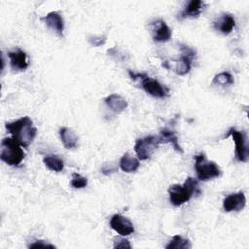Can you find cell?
I'll list each match as a JSON object with an SVG mask.
<instances>
[{
  "label": "cell",
  "mask_w": 249,
  "mask_h": 249,
  "mask_svg": "<svg viewBox=\"0 0 249 249\" xmlns=\"http://www.w3.org/2000/svg\"><path fill=\"white\" fill-rule=\"evenodd\" d=\"M114 248H131V245L129 243V241L124 237H115L114 238Z\"/></svg>",
  "instance_id": "obj_25"
},
{
  "label": "cell",
  "mask_w": 249,
  "mask_h": 249,
  "mask_svg": "<svg viewBox=\"0 0 249 249\" xmlns=\"http://www.w3.org/2000/svg\"><path fill=\"white\" fill-rule=\"evenodd\" d=\"M181 56L179 59L174 60V71L176 74L183 76L189 73L192 65V60L196 56V52L187 45H180Z\"/></svg>",
  "instance_id": "obj_8"
},
{
  "label": "cell",
  "mask_w": 249,
  "mask_h": 249,
  "mask_svg": "<svg viewBox=\"0 0 249 249\" xmlns=\"http://www.w3.org/2000/svg\"><path fill=\"white\" fill-rule=\"evenodd\" d=\"M235 26V20L230 14H224L217 21L214 22V27L224 35L230 34Z\"/></svg>",
  "instance_id": "obj_15"
},
{
  "label": "cell",
  "mask_w": 249,
  "mask_h": 249,
  "mask_svg": "<svg viewBox=\"0 0 249 249\" xmlns=\"http://www.w3.org/2000/svg\"><path fill=\"white\" fill-rule=\"evenodd\" d=\"M106 41V36H99V37H89V42L93 46V47H98V46H101L105 43Z\"/></svg>",
  "instance_id": "obj_27"
},
{
  "label": "cell",
  "mask_w": 249,
  "mask_h": 249,
  "mask_svg": "<svg viewBox=\"0 0 249 249\" xmlns=\"http://www.w3.org/2000/svg\"><path fill=\"white\" fill-rule=\"evenodd\" d=\"M246 204V198L242 192L234 193L231 195H229L225 197L223 201V208L226 212H231V211H240L244 208Z\"/></svg>",
  "instance_id": "obj_11"
},
{
  "label": "cell",
  "mask_w": 249,
  "mask_h": 249,
  "mask_svg": "<svg viewBox=\"0 0 249 249\" xmlns=\"http://www.w3.org/2000/svg\"><path fill=\"white\" fill-rule=\"evenodd\" d=\"M24 152L21 145L14 138L6 137L1 142L0 159L11 166H18L24 159Z\"/></svg>",
  "instance_id": "obj_4"
},
{
  "label": "cell",
  "mask_w": 249,
  "mask_h": 249,
  "mask_svg": "<svg viewBox=\"0 0 249 249\" xmlns=\"http://www.w3.org/2000/svg\"><path fill=\"white\" fill-rule=\"evenodd\" d=\"M110 226L115 231L123 236L129 235L134 231V227L130 220L121 214H115L112 216Z\"/></svg>",
  "instance_id": "obj_9"
},
{
  "label": "cell",
  "mask_w": 249,
  "mask_h": 249,
  "mask_svg": "<svg viewBox=\"0 0 249 249\" xmlns=\"http://www.w3.org/2000/svg\"><path fill=\"white\" fill-rule=\"evenodd\" d=\"M160 144L159 136L149 135L136 140L134 144V151L141 160H146L151 158L155 150Z\"/></svg>",
  "instance_id": "obj_6"
},
{
  "label": "cell",
  "mask_w": 249,
  "mask_h": 249,
  "mask_svg": "<svg viewBox=\"0 0 249 249\" xmlns=\"http://www.w3.org/2000/svg\"><path fill=\"white\" fill-rule=\"evenodd\" d=\"M159 139H160V143H171V145L173 146L175 151H177L179 153H183V150L178 143V137L174 131L167 129V128H163L160 130Z\"/></svg>",
  "instance_id": "obj_19"
},
{
  "label": "cell",
  "mask_w": 249,
  "mask_h": 249,
  "mask_svg": "<svg viewBox=\"0 0 249 249\" xmlns=\"http://www.w3.org/2000/svg\"><path fill=\"white\" fill-rule=\"evenodd\" d=\"M192 247L189 239L181 235H174L169 243L165 246L166 249H190Z\"/></svg>",
  "instance_id": "obj_21"
},
{
  "label": "cell",
  "mask_w": 249,
  "mask_h": 249,
  "mask_svg": "<svg viewBox=\"0 0 249 249\" xmlns=\"http://www.w3.org/2000/svg\"><path fill=\"white\" fill-rule=\"evenodd\" d=\"M231 135L234 143H235V158L238 161L246 162L249 158V151L247 145V135L244 131H239L234 127H231L228 133L224 136L229 137Z\"/></svg>",
  "instance_id": "obj_7"
},
{
  "label": "cell",
  "mask_w": 249,
  "mask_h": 249,
  "mask_svg": "<svg viewBox=\"0 0 249 249\" xmlns=\"http://www.w3.org/2000/svg\"><path fill=\"white\" fill-rule=\"evenodd\" d=\"M46 25L54 30L59 36H62L63 30H64V22L62 17L57 12H50L42 18Z\"/></svg>",
  "instance_id": "obj_13"
},
{
  "label": "cell",
  "mask_w": 249,
  "mask_h": 249,
  "mask_svg": "<svg viewBox=\"0 0 249 249\" xmlns=\"http://www.w3.org/2000/svg\"><path fill=\"white\" fill-rule=\"evenodd\" d=\"M88 185V179L79 173L74 172L72 174V180H71V186L75 189H83Z\"/></svg>",
  "instance_id": "obj_23"
},
{
  "label": "cell",
  "mask_w": 249,
  "mask_h": 249,
  "mask_svg": "<svg viewBox=\"0 0 249 249\" xmlns=\"http://www.w3.org/2000/svg\"><path fill=\"white\" fill-rule=\"evenodd\" d=\"M151 30L155 42H167L171 38V30L162 19H157L151 22Z\"/></svg>",
  "instance_id": "obj_10"
},
{
  "label": "cell",
  "mask_w": 249,
  "mask_h": 249,
  "mask_svg": "<svg viewBox=\"0 0 249 249\" xmlns=\"http://www.w3.org/2000/svg\"><path fill=\"white\" fill-rule=\"evenodd\" d=\"M5 127L13 138L23 147H28L37 134V128L34 126L32 120L27 116L11 123H6Z\"/></svg>",
  "instance_id": "obj_1"
},
{
  "label": "cell",
  "mask_w": 249,
  "mask_h": 249,
  "mask_svg": "<svg viewBox=\"0 0 249 249\" xmlns=\"http://www.w3.org/2000/svg\"><path fill=\"white\" fill-rule=\"evenodd\" d=\"M128 75L131 80L139 84L148 94L157 98H163L169 95V89L160 84L158 80L152 79L144 73H134L131 70H128Z\"/></svg>",
  "instance_id": "obj_3"
},
{
  "label": "cell",
  "mask_w": 249,
  "mask_h": 249,
  "mask_svg": "<svg viewBox=\"0 0 249 249\" xmlns=\"http://www.w3.org/2000/svg\"><path fill=\"white\" fill-rule=\"evenodd\" d=\"M118 171V166L114 162H106L101 167V172L104 175H110Z\"/></svg>",
  "instance_id": "obj_24"
},
{
  "label": "cell",
  "mask_w": 249,
  "mask_h": 249,
  "mask_svg": "<svg viewBox=\"0 0 249 249\" xmlns=\"http://www.w3.org/2000/svg\"><path fill=\"white\" fill-rule=\"evenodd\" d=\"M195 169L200 181H208L221 175V169L213 160H208L204 154L195 156Z\"/></svg>",
  "instance_id": "obj_5"
},
{
  "label": "cell",
  "mask_w": 249,
  "mask_h": 249,
  "mask_svg": "<svg viewBox=\"0 0 249 249\" xmlns=\"http://www.w3.org/2000/svg\"><path fill=\"white\" fill-rule=\"evenodd\" d=\"M204 2L200 0H192L186 6V8L179 14L178 18L183 19L187 18H197L203 9Z\"/></svg>",
  "instance_id": "obj_14"
},
{
  "label": "cell",
  "mask_w": 249,
  "mask_h": 249,
  "mask_svg": "<svg viewBox=\"0 0 249 249\" xmlns=\"http://www.w3.org/2000/svg\"><path fill=\"white\" fill-rule=\"evenodd\" d=\"M139 160L138 159L131 156L129 153H125L120 160V167L123 171L126 173L135 172L139 168Z\"/></svg>",
  "instance_id": "obj_17"
},
{
  "label": "cell",
  "mask_w": 249,
  "mask_h": 249,
  "mask_svg": "<svg viewBox=\"0 0 249 249\" xmlns=\"http://www.w3.org/2000/svg\"><path fill=\"white\" fill-rule=\"evenodd\" d=\"M59 136L61 139V142L63 143L64 147L66 149H73L77 146L78 137L76 133L69 127H60L59 129Z\"/></svg>",
  "instance_id": "obj_18"
},
{
  "label": "cell",
  "mask_w": 249,
  "mask_h": 249,
  "mask_svg": "<svg viewBox=\"0 0 249 249\" xmlns=\"http://www.w3.org/2000/svg\"><path fill=\"white\" fill-rule=\"evenodd\" d=\"M233 83H234L233 77L229 72H221V73L217 74L213 78V81H212L213 85H218V86H222V87L231 86Z\"/></svg>",
  "instance_id": "obj_22"
},
{
  "label": "cell",
  "mask_w": 249,
  "mask_h": 249,
  "mask_svg": "<svg viewBox=\"0 0 249 249\" xmlns=\"http://www.w3.org/2000/svg\"><path fill=\"white\" fill-rule=\"evenodd\" d=\"M8 56L10 58V66L14 71H23L28 67V60L26 53L18 49L14 52H9Z\"/></svg>",
  "instance_id": "obj_12"
},
{
  "label": "cell",
  "mask_w": 249,
  "mask_h": 249,
  "mask_svg": "<svg viewBox=\"0 0 249 249\" xmlns=\"http://www.w3.org/2000/svg\"><path fill=\"white\" fill-rule=\"evenodd\" d=\"M30 248H55L54 245L48 243L45 240H36L34 243L29 245Z\"/></svg>",
  "instance_id": "obj_26"
},
{
  "label": "cell",
  "mask_w": 249,
  "mask_h": 249,
  "mask_svg": "<svg viewBox=\"0 0 249 249\" xmlns=\"http://www.w3.org/2000/svg\"><path fill=\"white\" fill-rule=\"evenodd\" d=\"M105 104L115 113L119 114V113H122L123 111H124L127 107V102L126 100L122 97L121 95L119 94H110L108 95L105 99Z\"/></svg>",
  "instance_id": "obj_16"
},
{
  "label": "cell",
  "mask_w": 249,
  "mask_h": 249,
  "mask_svg": "<svg viewBox=\"0 0 249 249\" xmlns=\"http://www.w3.org/2000/svg\"><path fill=\"white\" fill-rule=\"evenodd\" d=\"M43 162L52 171L60 172L64 168L63 160L59 157H57L55 155H48V156H46L43 159Z\"/></svg>",
  "instance_id": "obj_20"
},
{
  "label": "cell",
  "mask_w": 249,
  "mask_h": 249,
  "mask_svg": "<svg viewBox=\"0 0 249 249\" xmlns=\"http://www.w3.org/2000/svg\"><path fill=\"white\" fill-rule=\"evenodd\" d=\"M170 202L174 206H180L185 202L189 201L194 195H199L200 190L198 189V182L196 179L188 177L183 185L174 184L168 189Z\"/></svg>",
  "instance_id": "obj_2"
}]
</instances>
